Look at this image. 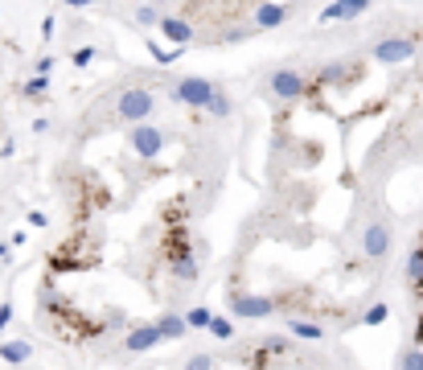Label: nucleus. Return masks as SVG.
Listing matches in <instances>:
<instances>
[{
    "label": "nucleus",
    "mask_w": 423,
    "mask_h": 370,
    "mask_svg": "<svg viewBox=\"0 0 423 370\" xmlns=\"http://www.w3.org/2000/svg\"><path fill=\"white\" fill-rule=\"evenodd\" d=\"M152 111V95L148 91H124V99H119V115L124 120H144Z\"/></svg>",
    "instance_id": "1"
},
{
    "label": "nucleus",
    "mask_w": 423,
    "mask_h": 370,
    "mask_svg": "<svg viewBox=\"0 0 423 370\" xmlns=\"http://www.w3.org/2000/svg\"><path fill=\"white\" fill-rule=\"evenodd\" d=\"M411 49H415V42H407V38H390V42H378V58L382 62H403V58H411Z\"/></svg>",
    "instance_id": "2"
},
{
    "label": "nucleus",
    "mask_w": 423,
    "mask_h": 370,
    "mask_svg": "<svg viewBox=\"0 0 423 370\" xmlns=\"http://www.w3.org/2000/svg\"><path fill=\"white\" fill-rule=\"evenodd\" d=\"M177 95L185 99V103H193V107H201V103H210V83H201V79H185L181 87H177Z\"/></svg>",
    "instance_id": "3"
},
{
    "label": "nucleus",
    "mask_w": 423,
    "mask_h": 370,
    "mask_svg": "<svg viewBox=\"0 0 423 370\" xmlns=\"http://www.w3.org/2000/svg\"><path fill=\"white\" fill-rule=\"evenodd\" d=\"M370 0H337V4H329L325 13H321V21H341V17H354V13H362Z\"/></svg>",
    "instance_id": "4"
},
{
    "label": "nucleus",
    "mask_w": 423,
    "mask_h": 370,
    "mask_svg": "<svg viewBox=\"0 0 423 370\" xmlns=\"http://www.w3.org/2000/svg\"><path fill=\"white\" fill-rule=\"evenodd\" d=\"M272 91H276V95H283V99H292V95H300V91H304V83H300L296 74H288V70H280V74L272 79Z\"/></svg>",
    "instance_id": "5"
},
{
    "label": "nucleus",
    "mask_w": 423,
    "mask_h": 370,
    "mask_svg": "<svg viewBox=\"0 0 423 370\" xmlns=\"http://www.w3.org/2000/svg\"><path fill=\"white\" fill-rule=\"evenodd\" d=\"M132 144H136V152H144V156H152V152L160 148V132H152V128H140V132L132 136Z\"/></svg>",
    "instance_id": "6"
},
{
    "label": "nucleus",
    "mask_w": 423,
    "mask_h": 370,
    "mask_svg": "<svg viewBox=\"0 0 423 370\" xmlns=\"http://www.w3.org/2000/svg\"><path fill=\"white\" fill-rule=\"evenodd\" d=\"M386 247H390V231H386V227H370V231H366V251H370V255H382Z\"/></svg>",
    "instance_id": "7"
},
{
    "label": "nucleus",
    "mask_w": 423,
    "mask_h": 370,
    "mask_svg": "<svg viewBox=\"0 0 423 370\" xmlns=\"http://www.w3.org/2000/svg\"><path fill=\"white\" fill-rule=\"evenodd\" d=\"M152 341H160V329L152 325V329H140V333H132L128 337V350H148Z\"/></svg>",
    "instance_id": "8"
},
{
    "label": "nucleus",
    "mask_w": 423,
    "mask_h": 370,
    "mask_svg": "<svg viewBox=\"0 0 423 370\" xmlns=\"http://www.w3.org/2000/svg\"><path fill=\"white\" fill-rule=\"evenodd\" d=\"M0 358H4V362H25V358H29V346H25V341H4V346H0Z\"/></svg>",
    "instance_id": "9"
},
{
    "label": "nucleus",
    "mask_w": 423,
    "mask_h": 370,
    "mask_svg": "<svg viewBox=\"0 0 423 370\" xmlns=\"http://www.w3.org/2000/svg\"><path fill=\"white\" fill-rule=\"evenodd\" d=\"M160 29H165L173 42H189V25L185 21H173V17H169V21H160Z\"/></svg>",
    "instance_id": "10"
},
{
    "label": "nucleus",
    "mask_w": 423,
    "mask_h": 370,
    "mask_svg": "<svg viewBox=\"0 0 423 370\" xmlns=\"http://www.w3.org/2000/svg\"><path fill=\"white\" fill-rule=\"evenodd\" d=\"M411 280H415V292L423 296V247L411 255Z\"/></svg>",
    "instance_id": "11"
},
{
    "label": "nucleus",
    "mask_w": 423,
    "mask_h": 370,
    "mask_svg": "<svg viewBox=\"0 0 423 370\" xmlns=\"http://www.w3.org/2000/svg\"><path fill=\"white\" fill-rule=\"evenodd\" d=\"M156 329H160V337H177V333H181V321H177V317H165Z\"/></svg>",
    "instance_id": "12"
},
{
    "label": "nucleus",
    "mask_w": 423,
    "mask_h": 370,
    "mask_svg": "<svg viewBox=\"0 0 423 370\" xmlns=\"http://www.w3.org/2000/svg\"><path fill=\"white\" fill-rule=\"evenodd\" d=\"M238 309H242L247 317H259V313H267V300H242Z\"/></svg>",
    "instance_id": "13"
},
{
    "label": "nucleus",
    "mask_w": 423,
    "mask_h": 370,
    "mask_svg": "<svg viewBox=\"0 0 423 370\" xmlns=\"http://www.w3.org/2000/svg\"><path fill=\"white\" fill-rule=\"evenodd\" d=\"M292 333H300V337H321L317 325H292Z\"/></svg>",
    "instance_id": "14"
},
{
    "label": "nucleus",
    "mask_w": 423,
    "mask_h": 370,
    "mask_svg": "<svg viewBox=\"0 0 423 370\" xmlns=\"http://www.w3.org/2000/svg\"><path fill=\"white\" fill-rule=\"evenodd\" d=\"M46 91V79H29V83H25V95H42Z\"/></svg>",
    "instance_id": "15"
},
{
    "label": "nucleus",
    "mask_w": 423,
    "mask_h": 370,
    "mask_svg": "<svg viewBox=\"0 0 423 370\" xmlns=\"http://www.w3.org/2000/svg\"><path fill=\"white\" fill-rule=\"evenodd\" d=\"M189 321H193V325H210V313H206V309H193V313H189Z\"/></svg>",
    "instance_id": "16"
},
{
    "label": "nucleus",
    "mask_w": 423,
    "mask_h": 370,
    "mask_svg": "<svg viewBox=\"0 0 423 370\" xmlns=\"http://www.w3.org/2000/svg\"><path fill=\"white\" fill-rule=\"evenodd\" d=\"M210 107H214V111L222 115V111H226V99H222V95H210Z\"/></svg>",
    "instance_id": "17"
},
{
    "label": "nucleus",
    "mask_w": 423,
    "mask_h": 370,
    "mask_svg": "<svg viewBox=\"0 0 423 370\" xmlns=\"http://www.w3.org/2000/svg\"><path fill=\"white\" fill-rule=\"evenodd\" d=\"M210 329H214L218 337H226V333H231V325H226V321H210Z\"/></svg>",
    "instance_id": "18"
},
{
    "label": "nucleus",
    "mask_w": 423,
    "mask_h": 370,
    "mask_svg": "<svg viewBox=\"0 0 423 370\" xmlns=\"http://www.w3.org/2000/svg\"><path fill=\"white\" fill-rule=\"evenodd\" d=\"M382 317H386V309L378 305V309H370V317H366V321H370V325H378V321H382Z\"/></svg>",
    "instance_id": "19"
},
{
    "label": "nucleus",
    "mask_w": 423,
    "mask_h": 370,
    "mask_svg": "<svg viewBox=\"0 0 423 370\" xmlns=\"http://www.w3.org/2000/svg\"><path fill=\"white\" fill-rule=\"evenodd\" d=\"M8 317H13V309H8V305H0V329L8 325Z\"/></svg>",
    "instance_id": "20"
},
{
    "label": "nucleus",
    "mask_w": 423,
    "mask_h": 370,
    "mask_svg": "<svg viewBox=\"0 0 423 370\" xmlns=\"http://www.w3.org/2000/svg\"><path fill=\"white\" fill-rule=\"evenodd\" d=\"M66 4H94V0H66Z\"/></svg>",
    "instance_id": "21"
},
{
    "label": "nucleus",
    "mask_w": 423,
    "mask_h": 370,
    "mask_svg": "<svg viewBox=\"0 0 423 370\" xmlns=\"http://www.w3.org/2000/svg\"><path fill=\"white\" fill-rule=\"evenodd\" d=\"M4 251H8V247H4V243H0V255H4Z\"/></svg>",
    "instance_id": "22"
},
{
    "label": "nucleus",
    "mask_w": 423,
    "mask_h": 370,
    "mask_svg": "<svg viewBox=\"0 0 423 370\" xmlns=\"http://www.w3.org/2000/svg\"><path fill=\"white\" fill-rule=\"evenodd\" d=\"M420 337H423V321H420Z\"/></svg>",
    "instance_id": "23"
}]
</instances>
